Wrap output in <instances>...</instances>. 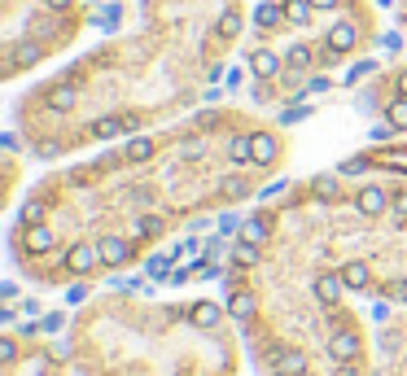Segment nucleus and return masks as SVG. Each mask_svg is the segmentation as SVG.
Masks as SVG:
<instances>
[{"mask_svg":"<svg viewBox=\"0 0 407 376\" xmlns=\"http://www.w3.org/2000/svg\"><path fill=\"white\" fill-rule=\"evenodd\" d=\"M97 263H101V245H75V250H66V272L70 276L97 272Z\"/></svg>","mask_w":407,"mask_h":376,"instance_id":"nucleus-1","label":"nucleus"},{"mask_svg":"<svg viewBox=\"0 0 407 376\" xmlns=\"http://www.w3.org/2000/svg\"><path fill=\"white\" fill-rule=\"evenodd\" d=\"M386 206H390V193H386V188H377V184L359 188V197H355V210H359L364 219H377V215H386Z\"/></svg>","mask_w":407,"mask_h":376,"instance_id":"nucleus-2","label":"nucleus"},{"mask_svg":"<svg viewBox=\"0 0 407 376\" xmlns=\"http://www.w3.org/2000/svg\"><path fill=\"white\" fill-rule=\"evenodd\" d=\"M329 355L338 359V363L359 359V337H355V328H338V333L329 337Z\"/></svg>","mask_w":407,"mask_h":376,"instance_id":"nucleus-3","label":"nucleus"},{"mask_svg":"<svg viewBox=\"0 0 407 376\" xmlns=\"http://www.w3.org/2000/svg\"><path fill=\"white\" fill-rule=\"evenodd\" d=\"M250 145H254V167H272V162L280 158V140L272 132H254V136H250Z\"/></svg>","mask_w":407,"mask_h":376,"instance_id":"nucleus-4","label":"nucleus"},{"mask_svg":"<svg viewBox=\"0 0 407 376\" xmlns=\"http://www.w3.org/2000/svg\"><path fill=\"white\" fill-rule=\"evenodd\" d=\"M97 245H101V263H105V267H123V263H131V245H127L123 237H101Z\"/></svg>","mask_w":407,"mask_h":376,"instance_id":"nucleus-5","label":"nucleus"},{"mask_svg":"<svg viewBox=\"0 0 407 376\" xmlns=\"http://www.w3.org/2000/svg\"><path fill=\"white\" fill-rule=\"evenodd\" d=\"M342 289H346V280L333 276V272H324V276L316 280V298L324 302V307H338V302H342Z\"/></svg>","mask_w":407,"mask_h":376,"instance_id":"nucleus-6","label":"nucleus"},{"mask_svg":"<svg viewBox=\"0 0 407 376\" xmlns=\"http://www.w3.org/2000/svg\"><path fill=\"white\" fill-rule=\"evenodd\" d=\"M280 22H285V5H276V0H263L254 9V27L258 31H276Z\"/></svg>","mask_w":407,"mask_h":376,"instance_id":"nucleus-7","label":"nucleus"},{"mask_svg":"<svg viewBox=\"0 0 407 376\" xmlns=\"http://www.w3.org/2000/svg\"><path fill=\"white\" fill-rule=\"evenodd\" d=\"M250 70H254L258 79H276L280 75V57L272 49H258V53H250Z\"/></svg>","mask_w":407,"mask_h":376,"instance_id":"nucleus-8","label":"nucleus"},{"mask_svg":"<svg viewBox=\"0 0 407 376\" xmlns=\"http://www.w3.org/2000/svg\"><path fill=\"white\" fill-rule=\"evenodd\" d=\"M355 40H359V35H355L351 22H338V27L329 31V53H351V49H355Z\"/></svg>","mask_w":407,"mask_h":376,"instance_id":"nucleus-9","label":"nucleus"},{"mask_svg":"<svg viewBox=\"0 0 407 376\" xmlns=\"http://www.w3.org/2000/svg\"><path fill=\"white\" fill-rule=\"evenodd\" d=\"M219 307H214V302H193V307H188V320H193L197 328H214L219 324Z\"/></svg>","mask_w":407,"mask_h":376,"instance_id":"nucleus-10","label":"nucleus"},{"mask_svg":"<svg viewBox=\"0 0 407 376\" xmlns=\"http://www.w3.org/2000/svg\"><path fill=\"white\" fill-rule=\"evenodd\" d=\"M311 0H285V22H289V27H307L311 22Z\"/></svg>","mask_w":407,"mask_h":376,"instance_id":"nucleus-11","label":"nucleus"},{"mask_svg":"<svg viewBox=\"0 0 407 376\" xmlns=\"http://www.w3.org/2000/svg\"><path fill=\"white\" fill-rule=\"evenodd\" d=\"M228 315H232V320H250V315H254V293L236 289L232 298H228Z\"/></svg>","mask_w":407,"mask_h":376,"instance_id":"nucleus-12","label":"nucleus"},{"mask_svg":"<svg viewBox=\"0 0 407 376\" xmlns=\"http://www.w3.org/2000/svg\"><path fill=\"white\" fill-rule=\"evenodd\" d=\"M386 123L394 127V132H407V97H394L386 105Z\"/></svg>","mask_w":407,"mask_h":376,"instance_id":"nucleus-13","label":"nucleus"},{"mask_svg":"<svg viewBox=\"0 0 407 376\" xmlns=\"http://www.w3.org/2000/svg\"><path fill=\"white\" fill-rule=\"evenodd\" d=\"M342 280H346V289H364L368 285V263H346Z\"/></svg>","mask_w":407,"mask_h":376,"instance_id":"nucleus-14","label":"nucleus"},{"mask_svg":"<svg viewBox=\"0 0 407 376\" xmlns=\"http://www.w3.org/2000/svg\"><path fill=\"white\" fill-rule=\"evenodd\" d=\"M276 363H280V372H285V376H298V372H307V359L298 355V350H280V355H276Z\"/></svg>","mask_w":407,"mask_h":376,"instance_id":"nucleus-15","label":"nucleus"},{"mask_svg":"<svg viewBox=\"0 0 407 376\" xmlns=\"http://www.w3.org/2000/svg\"><path fill=\"white\" fill-rule=\"evenodd\" d=\"M27 250H35V254L53 250V232H49V228H40V223H35V228L27 232Z\"/></svg>","mask_w":407,"mask_h":376,"instance_id":"nucleus-16","label":"nucleus"},{"mask_svg":"<svg viewBox=\"0 0 407 376\" xmlns=\"http://www.w3.org/2000/svg\"><path fill=\"white\" fill-rule=\"evenodd\" d=\"M267 228H272V219H267V215H254V219L245 223V241H254V245L267 241Z\"/></svg>","mask_w":407,"mask_h":376,"instance_id":"nucleus-17","label":"nucleus"},{"mask_svg":"<svg viewBox=\"0 0 407 376\" xmlns=\"http://www.w3.org/2000/svg\"><path fill=\"white\" fill-rule=\"evenodd\" d=\"M44 105H49V110H57V114H62V110H70V105H75V92H70V88H53L49 97H44Z\"/></svg>","mask_w":407,"mask_h":376,"instance_id":"nucleus-18","label":"nucleus"},{"mask_svg":"<svg viewBox=\"0 0 407 376\" xmlns=\"http://www.w3.org/2000/svg\"><path fill=\"white\" fill-rule=\"evenodd\" d=\"M311 193H320L324 202H333V197H338V175H316V180H311Z\"/></svg>","mask_w":407,"mask_h":376,"instance_id":"nucleus-19","label":"nucleus"},{"mask_svg":"<svg viewBox=\"0 0 407 376\" xmlns=\"http://www.w3.org/2000/svg\"><path fill=\"white\" fill-rule=\"evenodd\" d=\"M123 158H127V162H145V158H153V140H145V136H140V140H131Z\"/></svg>","mask_w":407,"mask_h":376,"instance_id":"nucleus-20","label":"nucleus"},{"mask_svg":"<svg viewBox=\"0 0 407 376\" xmlns=\"http://www.w3.org/2000/svg\"><path fill=\"white\" fill-rule=\"evenodd\" d=\"M311 62H316V49H307V44H298V49H289V66H294V70H307Z\"/></svg>","mask_w":407,"mask_h":376,"instance_id":"nucleus-21","label":"nucleus"},{"mask_svg":"<svg viewBox=\"0 0 407 376\" xmlns=\"http://www.w3.org/2000/svg\"><path fill=\"white\" fill-rule=\"evenodd\" d=\"M245 193H250V184L241 180V175H232V180H223V197H228V202H241Z\"/></svg>","mask_w":407,"mask_h":376,"instance_id":"nucleus-22","label":"nucleus"},{"mask_svg":"<svg viewBox=\"0 0 407 376\" xmlns=\"http://www.w3.org/2000/svg\"><path fill=\"white\" fill-rule=\"evenodd\" d=\"M236 263H241V267H250V263H258V245L254 241H236Z\"/></svg>","mask_w":407,"mask_h":376,"instance_id":"nucleus-23","label":"nucleus"},{"mask_svg":"<svg viewBox=\"0 0 407 376\" xmlns=\"http://www.w3.org/2000/svg\"><path fill=\"white\" fill-rule=\"evenodd\" d=\"M236 31H241V18H236V14H223V18H219V40H232Z\"/></svg>","mask_w":407,"mask_h":376,"instance_id":"nucleus-24","label":"nucleus"},{"mask_svg":"<svg viewBox=\"0 0 407 376\" xmlns=\"http://www.w3.org/2000/svg\"><path fill=\"white\" fill-rule=\"evenodd\" d=\"M136 232H140V237H158V232H162V219H158V215H145V219L136 223Z\"/></svg>","mask_w":407,"mask_h":376,"instance_id":"nucleus-25","label":"nucleus"},{"mask_svg":"<svg viewBox=\"0 0 407 376\" xmlns=\"http://www.w3.org/2000/svg\"><path fill=\"white\" fill-rule=\"evenodd\" d=\"M14 359H18V342L5 337V342H0V363H14Z\"/></svg>","mask_w":407,"mask_h":376,"instance_id":"nucleus-26","label":"nucleus"},{"mask_svg":"<svg viewBox=\"0 0 407 376\" xmlns=\"http://www.w3.org/2000/svg\"><path fill=\"white\" fill-rule=\"evenodd\" d=\"M394 219H399V223H407V193H399V197H394Z\"/></svg>","mask_w":407,"mask_h":376,"instance_id":"nucleus-27","label":"nucleus"},{"mask_svg":"<svg viewBox=\"0 0 407 376\" xmlns=\"http://www.w3.org/2000/svg\"><path fill=\"white\" fill-rule=\"evenodd\" d=\"M394 88H399V97H407V70H399V79H394Z\"/></svg>","mask_w":407,"mask_h":376,"instance_id":"nucleus-28","label":"nucleus"},{"mask_svg":"<svg viewBox=\"0 0 407 376\" xmlns=\"http://www.w3.org/2000/svg\"><path fill=\"white\" fill-rule=\"evenodd\" d=\"M311 5H316V9H338L342 0H311Z\"/></svg>","mask_w":407,"mask_h":376,"instance_id":"nucleus-29","label":"nucleus"},{"mask_svg":"<svg viewBox=\"0 0 407 376\" xmlns=\"http://www.w3.org/2000/svg\"><path fill=\"white\" fill-rule=\"evenodd\" d=\"M75 0H49V9H70Z\"/></svg>","mask_w":407,"mask_h":376,"instance_id":"nucleus-30","label":"nucleus"},{"mask_svg":"<svg viewBox=\"0 0 407 376\" xmlns=\"http://www.w3.org/2000/svg\"><path fill=\"white\" fill-rule=\"evenodd\" d=\"M394 298H403V302H407V280H403V285H399V289H394Z\"/></svg>","mask_w":407,"mask_h":376,"instance_id":"nucleus-31","label":"nucleus"},{"mask_svg":"<svg viewBox=\"0 0 407 376\" xmlns=\"http://www.w3.org/2000/svg\"><path fill=\"white\" fill-rule=\"evenodd\" d=\"M298 376H311V372H298Z\"/></svg>","mask_w":407,"mask_h":376,"instance_id":"nucleus-32","label":"nucleus"},{"mask_svg":"<svg viewBox=\"0 0 407 376\" xmlns=\"http://www.w3.org/2000/svg\"><path fill=\"white\" fill-rule=\"evenodd\" d=\"M381 5H390V0H381Z\"/></svg>","mask_w":407,"mask_h":376,"instance_id":"nucleus-33","label":"nucleus"}]
</instances>
